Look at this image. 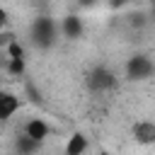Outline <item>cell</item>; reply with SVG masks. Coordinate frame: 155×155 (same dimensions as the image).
<instances>
[{
  "mask_svg": "<svg viewBox=\"0 0 155 155\" xmlns=\"http://www.w3.org/2000/svg\"><path fill=\"white\" fill-rule=\"evenodd\" d=\"M153 73H155V63L148 56L138 53L126 61V78H131V80H148V78H153Z\"/></svg>",
  "mask_w": 155,
  "mask_h": 155,
  "instance_id": "obj_3",
  "label": "cell"
},
{
  "mask_svg": "<svg viewBox=\"0 0 155 155\" xmlns=\"http://www.w3.org/2000/svg\"><path fill=\"white\" fill-rule=\"evenodd\" d=\"M109 2H111V5H124L126 0H109Z\"/></svg>",
  "mask_w": 155,
  "mask_h": 155,
  "instance_id": "obj_14",
  "label": "cell"
},
{
  "mask_svg": "<svg viewBox=\"0 0 155 155\" xmlns=\"http://www.w3.org/2000/svg\"><path fill=\"white\" fill-rule=\"evenodd\" d=\"M116 85V73L107 65H97L87 73V87L92 92H109Z\"/></svg>",
  "mask_w": 155,
  "mask_h": 155,
  "instance_id": "obj_2",
  "label": "cell"
},
{
  "mask_svg": "<svg viewBox=\"0 0 155 155\" xmlns=\"http://www.w3.org/2000/svg\"><path fill=\"white\" fill-rule=\"evenodd\" d=\"M58 31H61L65 39L75 41V39H80V36H82L85 24H82V19H80L78 15H65V17L61 19V24H58Z\"/></svg>",
  "mask_w": 155,
  "mask_h": 155,
  "instance_id": "obj_5",
  "label": "cell"
},
{
  "mask_svg": "<svg viewBox=\"0 0 155 155\" xmlns=\"http://www.w3.org/2000/svg\"><path fill=\"white\" fill-rule=\"evenodd\" d=\"M22 133H24L27 138H31V140L41 143L44 138H48V136H51V126H48V124H46L44 119L34 116V119L24 121V126H22Z\"/></svg>",
  "mask_w": 155,
  "mask_h": 155,
  "instance_id": "obj_4",
  "label": "cell"
},
{
  "mask_svg": "<svg viewBox=\"0 0 155 155\" xmlns=\"http://www.w3.org/2000/svg\"><path fill=\"white\" fill-rule=\"evenodd\" d=\"M2 51H5V58H10V61H15V58H24V46L19 44V39H12Z\"/></svg>",
  "mask_w": 155,
  "mask_h": 155,
  "instance_id": "obj_10",
  "label": "cell"
},
{
  "mask_svg": "<svg viewBox=\"0 0 155 155\" xmlns=\"http://www.w3.org/2000/svg\"><path fill=\"white\" fill-rule=\"evenodd\" d=\"M150 2H153V10H155V0H150Z\"/></svg>",
  "mask_w": 155,
  "mask_h": 155,
  "instance_id": "obj_16",
  "label": "cell"
},
{
  "mask_svg": "<svg viewBox=\"0 0 155 155\" xmlns=\"http://www.w3.org/2000/svg\"><path fill=\"white\" fill-rule=\"evenodd\" d=\"M7 22H10V17H7V10H5V7H0V31L7 27Z\"/></svg>",
  "mask_w": 155,
  "mask_h": 155,
  "instance_id": "obj_12",
  "label": "cell"
},
{
  "mask_svg": "<svg viewBox=\"0 0 155 155\" xmlns=\"http://www.w3.org/2000/svg\"><path fill=\"white\" fill-rule=\"evenodd\" d=\"M56 36H58V24H56L51 17H39V19H34V24H31V39H34L36 46L48 48V46L56 44Z\"/></svg>",
  "mask_w": 155,
  "mask_h": 155,
  "instance_id": "obj_1",
  "label": "cell"
},
{
  "mask_svg": "<svg viewBox=\"0 0 155 155\" xmlns=\"http://www.w3.org/2000/svg\"><path fill=\"white\" fill-rule=\"evenodd\" d=\"M99 155H111V153H99Z\"/></svg>",
  "mask_w": 155,
  "mask_h": 155,
  "instance_id": "obj_17",
  "label": "cell"
},
{
  "mask_svg": "<svg viewBox=\"0 0 155 155\" xmlns=\"http://www.w3.org/2000/svg\"><path fill=\"white\" fill-rule=\"evenodd\" d=\"M19 97L12 92H2L0 90V121H10L17 111H19Z\"/></svg>",
  "mask_w": 155,
  "mask_h": 155,
  "instance_id": "obj_7",
  "label": "cell"
},
{
  "mask_svg": "<svg viewBox=\"0 0 155 155\" xmlns=\"http://www.w3.org/2000/svg\"><path fill=\"white\" fill-rule=\"evenodd\" d=\"M78 2H80V5H82V7H90V5H94V2H97V0H78Z\"/></svg>",
  "mask_w": 155,
  "mask_h": 155,
  "instance_id": "obj_13",
  "label": "cell"
},
{
  "mask_svg": "<svg viewBox=\"0 0 155 155\" xmlns=\"http://www.w3.org/2000/svg\"><path fill=\"white\" fill-rule=\"evenodd\" d=\"M153 22H155V10H153Z\"/></svg>",
  "mask_w": 155,
  "mask_h": 155,
  "instance_id": "obj_15",
  "label": "cell"
},
{
  "mask_svg": "<svg viewBox=\"0 0 155 155\" xmlns=\"http://www.w3.org/2000/svg\"><path fill=\"white\" fill-rule=\"evenodd\" d=\"M87 136L85 133H73L70 138H68V143H65V155H82L85 150H87Z\"/></svg>",
  "mask_w": 155,
  "mask_h": 155,
  "instance_id": "obj_8",
  "label": "cell"
},
{
  "mask_svg": "<svg viewBox=\"0 0 155 155\" xmlns=\"http://www.w3.org/2000/svg\"><path fill=\"white\" fill-rule=\"evenodd\" d=\"M5 70H7V75H12V78H19L22 73H24V58H15V61H5Z\"/></svg>",
  "mask_w": 155,
  "mask_h": 155,
  "instance_id": "obj_11",
  "label": "cell"
},
{
  "mask_svg": "<svg viewBox=\"0 0 155 155\" xmlns=\"http://www.w3.org/2000/svg\"><path fill=\"white\" fill-rule=\"evenodd\" d=\"M133 140L138 145H155V121H136L133 124Z\"/></svg>",
  "mask_w": 155,
  "mask_h": 155,
  "instance_id": "obj_6",
  "label": "cell"
},
{
  "mask_svg": "<svg viewBox=\"0 0 155 155\" xmlns=\"http://www.w3.org/2000/svg\"><path fill=\"white\" fill-rule=\"evenodd\" d=\"M15 145H17V153H19V155H34V153L39 150V143L31 140V138H27L24 133L17 136V143H15Z\"/></svg>",
  "mask_w": 155,
  "mask_h": 155,
  "instance_id": "obj_9",
  "label": "cell"
}]
</instances>
